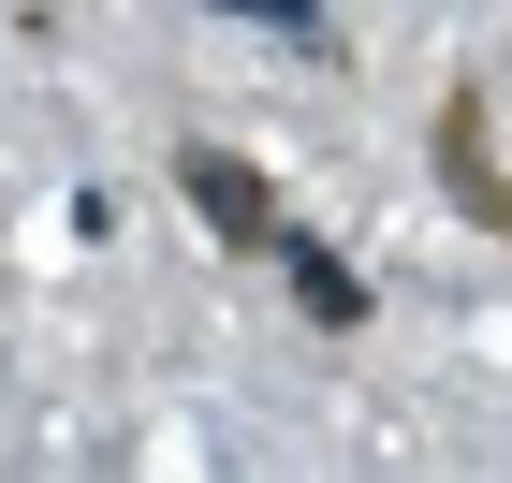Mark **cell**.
Masks as SVG:
<instances>
[{
	"instance_id": "6da1fadb",
	"label": "cell",
	"mask_w": 512,
	"mask_h": 483,
	"mask_svg": "<svg viewBox=\"0 0 512 483\" xmlns=\"http://www.w3.org/2000/svg\"><path fill=\"white\" fill-rule=\"evenodd\" d=\"M191 205H205V220H220V235H235V249H278V205L249 191V161H220V147H191Z\"/></svg>"
}]
</instances>
